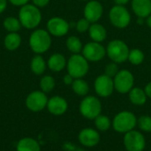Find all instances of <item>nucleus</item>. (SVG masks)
Masks as SVG:
<instances>
[{
  "label": "nucleus",
  "mask_w": 151,
  "mask_h": 151,
  "mask_svg": "<svg viewBox=\"0 0 151 151\" xmlns=\"http://www.w3.org/2000/svg\"><path fill=\"white\" fill-rule=\"evenodd\" d=\"M64 149L67 151H73L76 148L74 147L73 144H72V143H70V142H66V143L64 144Z\"/></svg>",
  "instance_id": "e433bc0d"
},
{
  "label": "nucleus",
  "mask_w": 151,
  "mask_h": 151,
  "mask_svg": "<svg viewBox=\"0 0 151 151\" xmlns=\"http://www.w3.org/2000/svg\"><path fill=\"white\" fill-rule=\"evenodd\" d=\"M128 97H129L130 102L133 104L137 105V106H142L145 104L147 102V98H148L144 89L138 88V87L133 88L130 90V92L128 93Z\"/></svg>",
  "instance_id": "412c9836"
},
{
  "label": "nucleus",
  "mask_w": 151,
  "mask_h": 151,
  "mask_svg": "<svg viewBox=\"0 0 151 151\" xmlns=\"http://www.w3.org/2000/svg\"><path fill=\"white\" fill-rule=\"evenodd\" d=\"M131 5L138 18L146 19L151 14V0H132Z\"/></svg>",
  "instance_id": "f3484780"
},
{
  "label": "nucleus",
  "mask_w": 151,
  "mask_h": 151,
  "mask_svg": "<svg viewBox=\"0 0 151 151\" xmlns=\"http://www.w3.org/2000/svg\"><path fill=\"white\" fill-rule=\"evenodd\" d=\"M88 34L93 42H102L107 37L106 28L99 23H92L88 29Z\"/></svg>",
  "instance_id": "6ab92c4d"
},
{
  "label": "nucleus",
  "mask_w": 151,
  "mask_h": 151,
  "mask_svg": "<svg viewBox=\"0 0 151 151\" xmlns=\"http://www.w3.org/2000/svg\"><path fill=\"white\" fill-rule=\"evenodd\" d=\"M7 2L8 0H0V14L5 11L7 7Z\"/></svg>",
  "instance_id": "c9c22d12"
},
{
  "label": "nucleus",
  "mask_w": 151,
  "mask_h": 151,
  "mask_svg": "<svg viewBox=\"0 0 151 151\" xmlns=\"http://www.w3.org/2000/svg\"><path fill=\"white\" fill-rule=\"evenodd\" d=\"M144 91H145L147 96H148L149 98H151V81L150 82H149V83L145 86Z\"/></svg>",
  "instance_id": "4c0bfd02"
},
{
  "label": "nucleus",
  "mask_w": 151,
  "mask_h": 151,
  "mask_svg": "<svg viewBox=\"0 0 151 151\" xmlns=\"http://www.w3.org/2000/svg\"><path fill=\"white\" fill-rule=\"evenodd\" d=\"M67 72L74 79H81L87 75L89 70L88 61L81 54H73L66 64Z\"/></svg>",
  "instance_id": "39448f33"
},
{
  "label": "nucleus",
  "mask_w": 151,
  "mask_h": 151,
  "mask_svg": "<svg viewBox=\"0 0 151 151\" xmlns=\"http://www.w3.org/2000/svg\"><path fill=\"white\" fill-rule=\"evenodd\" d=\"M124 146L127 151H143L146 147V140L142 132L132 130L125 134Z\"/></svg>",
  "instance_id": "1a4fd4ad"
},
{
  "label": "nucleus",
  "mask_w": 151,
  "mask_h": 151,
  "mask_svg": "<svg viewBox=\"0 0 151 151\" xmlns=\"http://www.w3.org/2000/svg\"><path fill=\"white\" fill-rule=\"evenodd\" d=\"M73 81H74V78L72 75H70L69 73L65 74L63 78V81L65 85H72Z\"/></svg>",
  "instance_id": "f704fd0d"
},
{
  "label": "nucleus",
  "mask_w": 151,
  "mask_h": 151,
  "mask_svg": "<svg viewBox=\"0 0 151 151\" xmlns=\"http://www.w3.org/2000/svg\"><path fill=\"white\" fill-rule=\"evenodd\" d=\"M137 126L142 132H151V117L150 115H142L137 119Z\"/></svg>",
  "instance_id": "c756f323"
},
{
  "label": "nucleus",
  "mask_w": 151,
  "mask_h": 151,
  "mask_svg": "<svg viewBox=\"0 0 151 151\" xmlns=\"http://www.w3.org/2000/svg\"><path fill=\"white\" fill-rule=\"evenodd\" d=\"M48 101L49 99L46 96V93L42 92V90H35L31 92L27 96L25 104L30 111L39 112L47 107Z\"/></svg>",
  "instance_id": "9d476101"
},
{
  "label": "nucleus",
  "mask_w": 151,
  "mask_h": 151,
  "mask_svg": "<svg viewBox=\"0 0 151 151\" xmlns=\"http://www.w3.org/2000/svg\"><path fill=\"white\" fill-rule=\"evenodd\" d=\"M21 44V37L18 33H8L4 40V45L9 51H14Z\"/></svg>",
  "instance_id": "4be33fe9"
},
{
  "label": "nucleus",
  "mask_w": 151,
  "mask_h": 151,
  "mask_svg": "<svg viewBox=\"0 0 151 151\" xmlns=\"http://www.w3.org/2000/svg\"><path fill=\"white\" fill-rule=\"evenodd\" d=\"M39 85H40V88H41V90L42 92L50 93L54 89V88L56 86V81H55V79L52 76L44 75L40 80Z\"/></svg>",
  "instance_id": "cd10ccee"
},
{
  "label": "nucleus",
  "mask_w": 151,
  "mask_h": 151,
  "mask_svg": "<svg viewBox=\"0 0 151 151\" xmlns=\"http://www.w3.org/2000/svg\"><path fill=\"white\" fill-rule=\"evenodd\" d=\"M129 48L127 44L119 39L111 41L106 48V55L110 58L112 62L121 64L128 59Z\"/></svg>",
  "instance_id": "20e7f679"
},
{
  "label": "nucleus",
  "mask_w": 151,
  "mask_h": 151,
  "mask_svg": "<svg viewBox=\"0 0 151 151\" xmlns=\"http://www.w3.org/2000/svg\"><path fill=\"white\" fill-rule=\"evenodd\" d=\"M47 31L55 37H62L65 35L69 29V23L63 18L60 17H53L50 19L47 22Z\"/></svg>",
  "instance_id": "ddd939ff"
},
{
  "label": "nucleus",
  "mask_w": 151,
  "mask_h": 151,
  "mask_svg": "<svg viewBox=\"0 0 151 151\" xmlns=\"http://www.w3.org/2000/svg\"><path fill=\"white\" fill-rule=\"evenodd\" d=\"M103 13H104L103 4L96 0L88 1L83 10L84 18L87 19L91 24L96 23L102 18Z\"/></svg>",
  "instance_id": "2eb2a0df"
},
{
  "label": "nucleus",
  "mask_w": 151,
  "mask_h": 151,
  "mask_svg": "<svg viewBox=\"0 0 151 151\" xmlns=\"http://www.w3.org/2000/svg\"><path fill=\"white\" fill-rule=\"evenodd\" d=\"M66 64L67 61L65 56L60 53L52 54L47 61V65L49 69L54 73H59L64 70L65 67H66Z\"/></svg>",
  "instance_id": "a211bd4d"
},
{
  "label": "nucleus",
  "mask_w": 151,
  "mask_h": 151,
  "mask_svg": "<svg viewBox=\"0 0 151 151\" xmlns=\"http://www.w3.org/2000/svg\"><path fill=\"white\" fill-rule=\"evenodd\" d=\"M30 0H8V2H10L12 4L15 5V6H23L27 4H28Z\"/></svg>",
  "instance_id": "72a5a7b5"
},
{
  "label": "nucleus",
  "mask_w": 151,
  "mask_h": 151,
  "mask_svg": "<svg viewBox=\"0 0 151 151\" xmlns=\"http://www.w3.org/2000/svg\"><path fill=\"white\" fill-rule=\"evenodd\" d=\"M79 110L85 119L94 120L102 112V103L96 96H86L81 100Z\"/></svg>",
  "instance_id": "423d86ee"
},
{
  "label": "nucleus",
  "mask_w": 151,
  "mask_h": 151,
  "mask_svg": "<svg viewBox=\"0 0 151 151\" xmlns=\"http://www.w3.org/2000/svg\"><path fill=\"white\" fill-rule=\"evenodd\" d=\"M31 1H32V4L37 6L38 8H43L47 6L50 3V0H31Z\"/></svg>",
  "instance_id": "473e14b6"
},
{
  "label": "nucleus",
  "mask_w": 151,
  "mask_h": 151,
  "mask_svg": "<svg viewBox=\"0 0 151 151\" xmlns=\"http://www.w3.org/2000/svg\"><path fill=\"white\" fill-rule=\"evenodd\" d=\"M94 120L97 131L106 132L111 128V127H112V121H111L109 117H107L106 115H103L102 113L97 116Z\"/></svg>",
  "instance_id": "bb28decb"
},
{
  "label": "nucleus",
  "mask_w": 151,
  "mask_h": 151,
  "mask_svg": "<svg viewBox=\"0 0 151 151\" xmlns=\"http://www.w3.org/2000/svg\"><path fill=\"white\" fill-rule=\"evenodd\" d=\"M109 19L115 27L122 29L129 26L131 22V14L125 6L115 4L110 10Z\"/></svg>",
  "instance_id": "0eeeda50"
},
{
  "label": "nucleus",
  "mask_w": 151,
  "mask_h": 151,
  "mask_svg": "<svg viewBox=\"0 0 151 151\" xmlns=\"http://www.w3.org/2000/svg\"><path fill=\"white\" fill-rule=\"evenodd\" d=\"M147 19H146V23H147V25H148V27L151 28V14L148 17V18H146Z\"/></svg>",
  "instance_id": "ea45409f"
},
{
  "label": "nucleus",
  "mask_w": 151,
  "mask_h": 151,
  "mask_svg": "<svg viewBox=\"0 0 151 151\" xmlns=\"http://www.w3.org/2000/svg\"><path fill=\"white\" fill-rule=\"evenodd\" d=\"M78 140L81 145L87 148H93L96 146L101 140L99 132L91 127H86L80 131Z\"/></svg>",
  "instance_id": "4468645a"
},
{
  "label": "nucleus",
  "mask_w": 151,
  "mask_h": 151,
  "mask_svg": "<svg viewBox=\"0 0 151 151\" xmlns=\"http://www.w3.org/2000/svg\"><path fill=\"white\" fill-rule=\"evenodd\" d=\"M47 109L50 114L55 116H61L66 112L68 109V103L64 97L55 96L49 99Z\"/></svg>",
  "instance_id": "dca6fc26"
},
{
  "label": "nucleus",
  "mask_w": 151,
  "mask_h": 151,
  "mask_svg": "<svg viewBox=\"0 0 151 151\" xmlns=\"http://www.w3.org/2000/svg\"><path fill=\"white\" fill-rule=\"evenodd\" d=\"M115 90L120 94H127L134 88V77L133 73L127 70H119L116 76L113 78Z\"/></svg>",
  "instance_id": "6e6552de"
},
{
  "label": "nucleus",
  "mask_w": 151,
  "mask_h": 151,
  "mask_svg": "<svg viewBox=\"0 0 151 151\" xmlns=\"http://www.w3.org/2000/svg\"><path fill=\"white\" fill-rule=\"evenodd\" d=\"M119 69L118 66V64L115 62H111L108 65H106L105 68H104V74H106L107 76L111 77V78H114L116 76V74L119 73Z\"/></svg>",
  "instance_id": "7c9ffc66"
},
{
  "label": "nucleus",
  "mask_w": 151,
  "mask_h": 151,
  "mask_svg": "<svg viewBox=\"0 0 151 151\" xmlns=\"http://www.w3.org/2000/svg\"><path fill=\"white\" fill-rule=\"evenodd\" d=\"M94 88L97 96L100 97H108L111 96L115 90L113 78H111L106 74H101L95 80Z\"/></svg>",
  "instance_id": "f8f14e48"
},
{
  "label": "nucleus",
  "mask_w": 151,
  "mask_h": 151,
  "mask_svg": "<svg viewBox=\"0 0 151 151\" xmlns=\"http://www.w3.org/2000/svg\"><path fill=\"white\" fill-rule=\"evenodd\" d=\"M47 68V63L41 55L36 54L31 60L30 69L35 75H42Z\"/></svg>",
  "instance_id": "5701e85b"
},
{
  "label": "nucleus",
  "mask_w": 151,
  "mask_h": 151,
  "mask_svg": "<svg viewBox=\"0 0 151 151\" xmlns=\"http://www.w3.org/2000/svg\"><path fill=\"white\" fill-rule=\"evenodd\" d=\"M82 1H87L88 2V1H90V0H82Z\"/></svg>",
  "instance_id": "79ce46f5"
},
{
  "label": "nucleus",
  "mask_w": 151,
  "mask_h": 151,
  "mask_svg": "<svg viewBox=\"0 0 151 151\" xmlns=\"http://www.w3.org/2000/svg\"><path fill=\"white\" fill-rule=\"evenodd\" d=\"M137 126L136 116L128 111L119 112L112 119L113 129L119 134H127L135 128Z\"/></svg>",
  "instance_id": "7ed1b4c3"
},
{
  "label": "nucleus",
  "mask_w": 151,
  "mask_h": 151,
  "mask_svg": "<svg viewBox=\"0 0 151 151\" xmlns=\"http://www.w3.org/2000/svg\"><path fill=\"white\" fill-rule=\"evenodd\" d=\"M3 26L6 31L9 33H18L21 28V24L19 18L15 17H7L4 19Z\"/></svg>",
  "instance_id": "a878e982"
},
{
  "label": "nucleus",
  "mask_w": 151,
  "mask_h": 151,
  "mask_svg": "<svg viewBox=\"0 0 151 151\" xmlns=\"http://www.w3.org/2000/svg\"><path fill=\"white\" fill-rule=\"evenodd\" d=\"M82 56L89 62H98L106 55V49L101 44V42H90L83 46Z\"/></svg>",
  "instance_id": "9b49d317"
},
{
  "label": "nucleus",
  "mask_w": 151,
  "mask_h": 151,
  "mask_svg": "<svg viewBox=\"0 0 151 151\" xmlns=\"http://www.w3.org/2000/svg\"><path fill=\"white\" fill-rule=\"evenodd\" d=\"M90 25H91V23L87 19L82 18V19H80L76 22L75 27H76V30L79 33H85V32L88 31V29L90 27Z\"/></svg>",
  "instance_id": "2f4dec72"
},
{
  "label": "nucleus",
  "mask_w": 151,
  "mask_h": 151,
  "mask_svg": "<svg viewBox=\"0 0 151 151\" xmlns=\"http://www.w3.org/2000/svg\"><path fill=\"white\" fill-rule=\"evenodd\" d=\"M72 86L73 91L80 96H86L89 92V86L88 82L81 79H74Z\"/></svg>",
  "instance_id": "b1692460"
},
{
  "label": "nucleus",
  "mask_w": 151,
  "mask_h": 151,
  "mask_svg": "<svg viewBox=\"0 0 151 151\" xmlns=\"http://www.w3.org/2000/svg\"><path fill=\"white\" fill-rule=\"evenodd\" d=\"M65 45L67 50L73 54H80L83 49L81 39L74 35H71L66 39Z\"/></svg>",
  "instance_id": "393cba45"
},
{
  "label": "nucleus",
  "mask_w": 151,
  "mask_h": 151,
  "mask_svg": "<svg viewBox=\"0 0 151 151\" xmlns=\"http://www.w3.org/2000/svg\"><path fill=\"white\" fill-rule=\"evenodd\" d=\"M113 2L117 5H123V6H125L127 4H128L130 2V0H113Z\"/></svg>",
  "instance_id": "58836bf2"
},
{
  "label": "nucleus",
  "mask_w": 151,
  "mask_h": 151,
  "mask_svg": "<svg viewBox=\"0 0 151 151\" xmlns=\"http://www.w3.org/2000/svg\"><path fill=\"white\" fill-rule=\"evenodd\" d=\"M51 35L45 29H35L29 37L30 49L38 55L47 52L51 46Z\"/></svg>",
  "instance_id": "f03ea898"
},
{
  "label": "nucleus",
  "mask_w": 151,
  "mask_h": 151,
  "mask_svg": "<svg viewBox=\"0 0 151 151\" xmlns=\"http://www.w3.org/2000/svg\"><path fill=\"white\" fill-rule=\"evenodd\" d=\"M16 151H41V146L34 138L24 137L18 142Z\"/></svg>",
  "instance_id": "aec40b11"
},
{
  "label": "nucleus",
  "mask_w": 151,
  "mask_h": 151,
  "mask_svg": "<svg viewBox=\"0 0 151 151\" xmlns=\"http://www.w3.org/2000/svg\"><path fill=\"white\" fill-rule=\"evenodd\" d=\"M145 56L142 50L140 49H132L129 51L128 61L134 65H139L144 61Z\"/></svg>",
  "instance_id": "c85d7f7f"
},
{
  "label": "nucleus",
  "mask_w": 151,
  "mask_h": 151,
  "mask_svg": "<svg viewBox=\"0 0 151 151\" xmlns=\"http://www.w3.org/2000/svg\"><path fill=\"white\" fill-rule=\"evenodd\" d=\"M19 19L23 27L30 30L36 28L42 21L40 8L33 4H27L21 6L19 11Z\"/></svg>",
  "instance_id": "f257e3e1"
},
{
  "label": "nucleus",
  "mask_w": 151,
  "mask_h": 151,
  "mask_svg": "<svg viewBox=\"0 0 151 151\" xmlns=\"http://www.w3.org/2000/svg\"><path fill=\"white\" fill-rule=\"evenodd\" d=\"M73 151H85V150H82V149H77V148H76V149H75Z\"/></svg>",
  "instance_id": "a19ab883"
}]
</instances>
